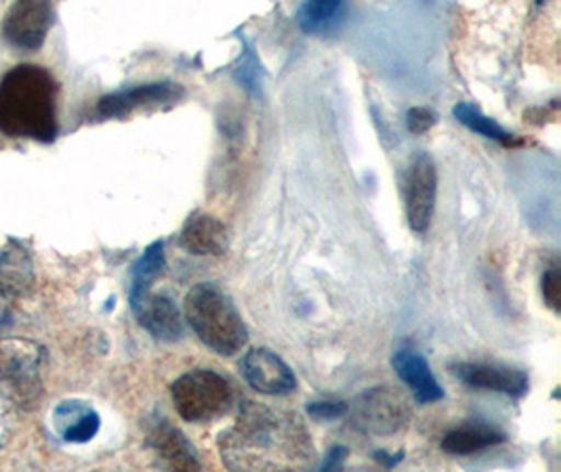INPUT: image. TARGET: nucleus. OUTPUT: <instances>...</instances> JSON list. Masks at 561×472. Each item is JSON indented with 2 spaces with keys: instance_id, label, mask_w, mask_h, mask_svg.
<instances>
[{
  "instance_id": "nucleus-6",
  "label": "nucleus",
  "mask_w": 561,
  "mask_h": 472,
  "mask_svg": "<svg viewBox=\"0 0 561 472\" xmlns=\"http://www.w3.org/2000/svg\"><path fill=\"white\" fill-rule=\"evenodd\" d=\"M55 11L51 0H13L4 22V41L22 50H38L51 30Z\"/></svg>"
},
{
  "instance_id": "nucleus-22",
  "label": "nucleus",
  "mask_w": 561,
  "mask_h": 472,
  "mask_svg": "<svg viewBox=\"0 0 561 472\" xmlns=\"http://www.w3.org/2000/svg\"><path fill=\"white\" fill-rule=\"evenodd\" d=\"M347 410H350V405L343 401H313L307 405V414L313 421H336V418L345 416Z\"/></svg>"
},
{
  "instance_id": "nucleus-16",
  "label": "nucleus",
  "mask_w": 561,
  "mask_h": 472,
  "mask_svg": "<svg viewBox=\"0 0 561 472\" xmlns=\"http://www.w3.org/2000/svg\"><path fill=\"white\" fill-rule=\"evenodd\" d=\"M34 265L26 250L9 240L0 246V292L9 299H20L34 286Z\"/></svg>"
},
{
  "instance_id": "nucleus-5",
  "label": "nucleus",
  "mask_w": 561,
  "mask_h": 472,
  "mask_svg": "<svg viewBox=\"0 0 561 472\" xmlns=\"http://www.w3.org/2000/svg\"><path fill=\"white\" fill-rule=\"evenodd\" d=\"M41 348L27 341H0V395L9 405L32 403L41 391Z\"/></svg>"
},
{
  "instance_id": "nucleus-10",
  "label": "nucleus",
  "mask_w": 561,
  "mask_h": 472,
  "mask_svg": "<svg viewBox=\"0 0 561 472\" xmlns=\"http://www.w3.org/2000/svg\"><path fill=\"white\" fill-rule=\"evenodd\" d=\"M453 373L471 389L494 391L510 398H524L528 393V376L503 364H455L450 366Z\"/></svg>"
},
{
  "instance_id": "nucleus-24",
  "label": "nucleus",
  "mask_w": 561,
  "mask_h": 472,
  "mask_svg": "<svg viewBox=\"0 0 561 472\" xmlns=\"http://www.w3.org/2000/svg\"><path fill=\"white\" fill-rule=\"evenodd\" d=\"M437 123V114L430 107H412L407 116V126L414 135H425Z\"/></svg>"
},
{
  "instance_id": "nucleus-27",
  "label": "nucleus",
  "mask_w": 561,
  "mask_h": 472,
  "mask_svg": "<svg viewBox=\"0 0 561 472\" xmlns=\"http://www.w3.org/2000/svg\"><path fill=\"white\" fill-rule=\"evenodd\" d=\"M375 460H379V462H383L385 467L387 469H391V467H396L400 460H402V453L400 456H387L385 451H375Z\"/></svg>"
},
{
  "instance_id": "nucleus-26",
  "label": "nucleus",
  "mask_w": 561,
  "mask_h": 472,
  "mask_svg": "<svg viewBox=\"0 0 561 472\" xmlns=\"http://www.w3.org/2000/svg\"><path fill=\"white\" fill-rule=\"evenodd\" d=\"M9 403L4 401V398L0 395V448H2V444L7 441V437H9V428H11V414H9Z\"/></svg>"
},
{
  "instance_id": "nucleus-3",
  "label": "nucleus",
  "mask_w": 561,
  "mask_h": 472,
  "mask_svg": "<svg viewBox=\"0 0 561 472\" xmlns=\"http://www.w3.org/2000/svg\"><path fill=\"white\" fill-rule=\"evenodd\" d=\"M194 334L215 353L231 357L249 343V330L230 297L215 284H196L183 302Z\"/></svg>"
},
{
  "instance_id": "nucleus-13",
  "label": "nucleus",
  "mask_w": 561,
  "mask_h": 472,
  "mask_svg": "<svg viewBox=\"0 0 561 472\" xmlns=\"http://www.w3.org/2000/svg\"><path fill=\"white\" fill-rule=\"evenodd\" d=\"M181 246L196 256H221L230 246V231L217 217L196 212L183 225Z\"/></svg>"
},
{
  "instance_id": "nucleus-11",
  "label": "nucleus",
  "mask_w": 561,
  "mask_h": 472,
  "mask_svg": "<svg viewBox=\"0 0 561 472\" xmlns=\"http://www.w3.org/2000/svg\"><path fill=\"white\" fill-rule=\"evenodd\" d=\"M183 97V89L175 82H153L127 91L112 93L98 103L100 118H123L139 107H153L162 103H175Z\"/></svg>"
},
{
  "instance_id": "nucleus-15",
  "label": "nucleus",
  "mask_w": 561,
  "mask_h": 472,
  "mask_svg": "<svg viewBox=\"0 0 561 472\" xmlns=\"http://www.w3.org/2000/svg\"><path fill=\"white\" fill-rule=\"evenodd\" d=\"M100 416L82 401H64L53 412V426L68 444H87L100 430Z\"/></svg>"
},
{
  "instance_id": "nucleus-12",
  "label": "nucleus",
  "mask_w": 561,
  "mask_h": 472,
  "mask_svg": "<svg viewBox=\"0 0 561 472\" xmlns=\"http://www.w3.org/2000/svg\"><path fill=\"white\" fill-rule=\"evenodd\" d=\"M130 307L153 338L158 341H179L183 336V320L175 302L164 295H152L150 290L130 299Z\"/></svg>"
},
{
  "instance_id": "nucleus-1",
  "label": "nucleus",
  "mask_w": 561,
  "mask_h": 472,
  "mask_svg": "<svg viewBox=\"0 0 561 472\" xmlns=\"http://www.w3.org/2000/svg\"><path fill=\"white\" fill-rule=\"evenodd\" d=\"M219 446L230 469H295L311 460V441L299 418L253 401H247Z\"/></svg>"
},
{
  "instance_id": "nucleus-21",
  "label": "nucleus",
  "mask_w": 561,
  "mask_h": 472,
  "mask_svg": "<svg viewBox=\"0 0 561 472\" xmlns=\"http://www.w3.org/2000/svg\"><path fill=\"white\" fill-rule=\"evenodd\" d=\"M455 118L459 120L460 125L467 126L469 130H473V133H478V135H482V137H488V139H494V141H499V143H505V146H510L511 141H513V137H511L510 133L503 128V126L499 125V123H494L492 118H488L485 114H482L476 105H471V103H459V105H455Z\"/></svg>"
},
{
  "instance_id": "nucleus-17",
  "label": "nucleus",
  "mask_w": 561,
  "mask_h": 472,
  "mask_svg": "<svg viewBox=\"0 0 561 472\" xmlns=\"http://www.w3.org/2000/svg\"><path fill=\"white\" fill-rule=\"evenodd\" d=\"M150 448L164 460L169 469L175 471H201V462L194 453V448L185 439V435L173 424H156L148 437Z\"/></svg>"
},
{
  "instance_id": "nucleus-8",
  "label": "nucleus",
  "mask_w": 561,
  "mask_h": 472,
  "mask_svg": "<svg viewBox=\"0 0 561 472\" xmlns=\"http://www.w3.org/2000/svg\"><path fill=\"white\" fill-rule=\"evenodd\" d=\"M247 382L263 395L280 398L297 389V378L288 364L270 348H253L240 361Z\"/></svg>"
},
{
  "instance_id": "nucleus-19",
  "label": "nucleus",
  "mask_w": 561,
  "mask_h": 472,
  "mask_svg": "<svg viewBox=\"0 0 561 472\" xmlns=\"http://www.w3.org/2000/svg\"><path fill=\"white\" fill-rule=\"evenodd\" d=\"M343 0H306L299 9L297 22L306 34H324L339 22Z\"/></svg>"
},
{
  "instance_id": "nucleus-23",
  "label": "nucleus",
  "mask_w": 561,
  "mask_h": 472,
  "mask_svg": "<svg viewBox=\"0 0 561 472\" xmlns=\"http://www.w3.org/2000/svg\"><path fill=\"white\" fill-rule=\"evenodd\" d=\"M560 290V267L553 265V267L545 274V277H542V297H545V302H547L556 313H560L561 309Z\"/></svg>"
},
{
  "instance_id": "nucleus-7",
  "label": "nucleus",
  "mask_w": 561,
  "mask_h": 472,
  "mask_svg": "<svg viewBox=\"0 0 561 472\" xmlns=\"http://www.w3.org/2000/svg\"><path fill=\"white\" fill-rule=\"evenodd\" d=\"M410 421L409 401L398 391L377 387L357 398L354 423L370 435H393Z\"/></svg>"
},
{
  "instance_id": "nucleus-18",
  "label": "nucleus",
  "mask_w": 561,
  "mask_h": 472,
  "mask_svg": "<svg viewBox=\"0 0 561 472\" xmlns=\"http://www.w3.org/2000/svg\"><path fill=\"white\" fill-rule=\"evenodd\" d=\"M507 435L501 433L499 428L484 426V424H467L450 430L442 439V449L450 456H471L476 451L505 444Z\"/></svg>"
},
{
  "instance_id": "nucleus-4",
  "label": "nucleus",
  "mask_w": 561,
  "mask_h": 472,
  "mask_svg": "<svg viewBox=\"0 0 561 472\" xmlns=\"http://www.w3.org/2000/svg\"><path fill=\"white\" fill-rule=\"evenodd\" d=\"M171 398L185 423H210L228 412L233 389L221 373L192 370L173 382Z\"/></svg>"
},
{
  "instance_id": "nucleus-28",
  "label": "nucleus",
  "mask_w": 561,
  "mask_h": 472,
  "mask_svg": "<svg viewBox=\"0 0 561 472\" xmlns=\"http://www.w3.org/2000/svg\"><path fill=\"white\" fill-rule=\"evenodd\" d=\"M536 2H538V4H542V2H547V0H536Z\"/></svg>"
},
{
  "instance_id": "nucleus-14",
  "label": "nucleus",
  "mask_w": 561,
  "mask_h": 472,
  "mask_svg": "<svg viewBox=\"0 0 561 472\" xmlns=\"http://www.w3.org/2000/svg\"><path fill=\"white\" fill-rule=\"evenodd\" d=\"M393 368H396L398 376L404 380V384L410 387L416 403L427 405V403H434V401L444 398V391L437 384L430 364L419 353L398 350L393 355Z\"/></svg>"
},
{
  "instance_id": "nucleus-9",
  "label": "nucleus",
  "mask_w": 561,
  "mask_h": 472,
  "mask_svg": "<svg viewBox=\"0 0 561 472\" xmlns=\"http://www.w3.org/2000/svg\"><path fill=\"white\" fill-rule=\"evenodd\" d=\"M437 199V171L432 158L419 156L410 171L407 189V217L412 231L425 233L434 219Z\"/></svg>"
},
{
  "instance_id": "nucleus-2",
  "label": "nucleus",
  "mask_w": 561,
  "mask_h": 472,
  "mask_svg": "<svg viewBox=\"0 0 561 472\" xmlns=\"http://www.w3.org/2000/svg\"><path fill=\"white\" fill-rule=\"evenodd\" d=\"M0 133L49 143L57 135V82L41 66H18L0 80Z\"/></svg>"
},
{
  "instance_id": "nucleus-20",
  "label": "nucleus",
  "mask_w": 561,
  "mask_h": 472,
  "mask_svg": "<svg viewBox=\"0 0 561 472\" xmlns=\"http://www.w3.org/2000/svg\"><path fill=\"white\" fill-rule=\"evenodd\" d=\"M164 265H167L164 263V246H162V242H153L135 265L130 299L148 292L152 288L153 281L164 272Z\"/></svg>"
},
{
  "instance_id": "nucleus-25",
  "label": "nucleus",
  "mask_w": 561,
  "mask_h": 472,
  "mask_svg": "<svg viewBox=\"0 0 561 472\" xmlns=\"http://www.w3.org/2000/svg\"><path fill=\"white\" fill-rule=\"evenodd\" d=\"M345 456H347V449L343 448V446H334V448L329 451V456H327L322 469H324V471H336V469H341Z\"/></svg>"
}]
</instances>
